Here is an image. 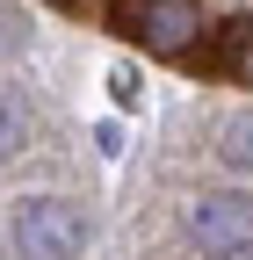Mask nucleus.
<instances>
[{
	"label": "nucleus",
	"instance_id": "f03ea898",
	"mask_svg": "<svg viewBox=\"0 0 253 260\" xmlns=\"http://www.w3.org/2000/svg\"><path fill=\"white\" fill-rule=\"evenodd\" d=\"M109 22L123 37H138L152 58H188L210 37V8L203 0H109Z\"/></svg>",
	"mask_w": 253,
	"mask_h": 260
},
{
	"label": "nucleus",
	"instance_id": "39448f33",
	"mask_svg": "<svg viewBox=\"0 0 253 260\" xmlns=\"http://www.w3.org/2000/svg\"><path fill=\"white\" fill-rule=\"evenodd\" d=\"M217 159H225L232 174H253V102L217 123Z\"/></svg>",
	"mask_w": 253,
	"mask_h": 260
},
{
	"label": "nucleus",
	"instance_id": "423d86ee",
	"mask_svg": "<svg viewBox=\"0 0 253 260\" xmlns=\"http://www.w3.org/2000/svg\"><path fill=\"white\" fill-rule=\"evenodd\" d=\"M217 65H225L239 87H253V15L225 29V44H217Z\"/></svg>",
	"mask_w": 253,
	"mask_h": 260
},
{
	"label": "nucleus",
	"instance_id": "1a4fd4ad",
	"mask_svg": "<svg viewBox=\"0 0 253 260\" xmlns=\"http://www.w3.org/2000/svg\"><path fill=\"white\" fill-rule=\"evenodd\" d=\"M232 260H253V253H232Z\"/></svg>",
	"mask_w": 253,
	"mask_h": 260
},
{
	"label": "nucleus",
	"instance_id": "7ed1b4c3",
	"mask_svg": "<svg viewBox=\"0 0 253 260\" xmlns=\"http://www.w3.org/2000/svg\"><path fill=\"white\" fill-rule=\"evenodd\" d=\"M188 239H196L210 260H232V253H253V203L239 188H210L188 203Z\"/></svg>",
	"mask_w": 253,
	"mask_h": 260
},
{
	"label": "nucleus",
	"instance_id": "0eeeda50",
	"mask_svg": "<svg viewBox=\"0 0 253 260\" xmlns=\"http://www.w3.org/2000/svg\"><path fill=\"white\" fill-rule=\"evenodd\" d=\"M22 44H29V15L15 8V0H0V58H15Z\"/></svg>",
	"mask_w": 253,
	"mask_h": 260
},
{
	"label": "nucleus",
	"instance_id": "20e7f679",
	"mask_svg": "<svg viewBox=\"0 0 253 260\" xmlns=\"http://www.w3.org/2000/svg\"><path fill=\"white\" fill-rule=\"evenodd\" d=\"M37 138V109H29V94H15V87H0V167Z\"/></svg>",
	"mask_w": 253,
	"mask_h": 260
},
{
	"label": "nucleus",
	"instance_id": "6e6552de",
	"mask_svg": "<svg viewBox=\"0 0 253 260\" xmlns=\"http://www.w3.org/2000/svg\"><path fill=\"white\" fill-rule=\"evenodd\" d=\"M109 87H116V102H123V109H131V102H138V80H131V73H123V65H116V73H109Z\"/></svg>",
	"mask_w": 253,
	"mask_h": 260
},
{
	"label": "nucleus",
	"instance_id": "f257e3e1",
	"mask_svg": "<svg viewBox=\"0 0 253 260\" xmlns=\"http://www.w3.org/2000/svg\"><path fill=\"white\" fill-rule=\"evenodd\" d=\"M87 210L73 195H22L15 217H8V246L15 260H80L87 253Z\"/></svg>",
	"mask_w": 253,
	"mask_h": 260
}]
</instances>
